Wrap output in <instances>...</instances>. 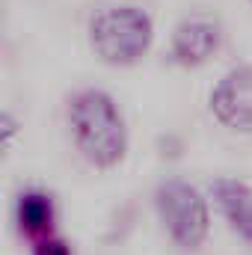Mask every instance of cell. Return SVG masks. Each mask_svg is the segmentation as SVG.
<instances>
[{
  "instance_id": "1",
  "label": "cell",
  "mask_w": 252,
  "mask_h": 255,
  "mask_svg": "<svg viewBox=\"0 0 252 255\" xmlns=\"http://www.w3.org/2000/svg\"><path fill=\"white\" fill-rule=\"evenodd\" d=\"M68 122L74 130V142L89 163L98 169H110L125 157L127 133L116 101L101 89H83L68 104Z\"/></svg>"
},
{
  "instance_id": "2",
  "label": "cell",
  "mask_w": 252,
  "mask_h": 255,
  "mask_svg": "<svg viewBox=\"0 0 252 255\" xmlns=\"http://www.w3.org/2000/svg\"><path fill=\"white\" fill-rule=\"evenodd\" d=\"M154 24L139 6H107L89 21L92 51L107 65H133L151 45Z\"/></svg>"
},
{
  "instance_id": "3",
  "label": "cell",
  "mask_w": 252,
  "mask_h": 255,
  "mask_svg": "<svg viewBox=\"0 0 252 255\" xmlns=\"http://www.w3.org/2000/svg\"><path fill=\"white\" fill-rule=\"evenodd\" d=\"M154 205H157L160 223L166 226L169 238L181 250H196L205 244L211 217H208V205H205L202 193L196 187H190L181 178H169L157 187Z\"/></svg>"
},
{
  "instance_id": "4",
  "label": "cell",
  "mask_w": 252,
  "mask_h": 255,
  "mask_svg": "<svg viewBox=\"0 0 252 255\" xmlns=\"http://www.w3.org/2000/svg\"><path fill=\"white\" fill-rule=\"evenodd\" d=\"M211 113L226 128L252 130V65L232 68L211 92Z\"/></svg>"
},
{
  "instance_id": "5",
  "label": "cell",
  "mask_w": 252,
  "mask_h": 255,
  "mask_svg": "<svg viewBox=\"0 0 252 255\" xmlns=\"http://www.w3.org/2000/svg\"><path fill=\"white\" fill-rule=\"evenodd\" d=\"M220 51V27L208 18H187L172 33V60L178 65H202Z\"/></svg>"
},
{
  "instance_id": "6",
  "label": "cell",
  "mask_w": 252,
  "mask_h": 255,
  "mask_svg": "<svg viewBox=\"0 0 252 255\" xmlns=\"http://www.w3.org/2000/svg\"><path fill=\"white\" fill-rule=\"evenodd\" d=\"M211 196L232 232H238V238L252 247V187L238 178H217L211 184Z\"/></svg>"
},
{
  "instance_id": "7",
  "label": "cell",
  "mask_w": 252,
  "mask_h": 255,
  "mask_svg": "<svg viewBox=\"0 0 252 255\" xmlns=\"http://www.w3.org/2000/svg\"><path fill=\"white\" fill-rule=\"evenodd\" d=\"M15 214H18V229L21 235L27 238H45L54 226V199L42 190H27L18 196V205H15Z\"/></svg>"
},
{
  "instance_id": "8",
  "label": "cell",
  "mask_w": 252,
  "mask_h": 255,
  "mask_svg": "<svg viewBox=\"0 0 252 255\" xmlns=\"http://www.w3.org/2000/svg\"><path fill=\"white\" fill-rule=\"evenodd\" d=\"M33 255H71V250L65 247V241H57V238H39L36 247H33Z\"/></svg>"
},
{
  "instance_id": "9",
  "label": "cell",
  "mask_w": 252,
  "mask_h": 255,
  "mask_svg": "<svg viewBox=\"0 0 252 255\" xmlns=\"http://www.w3.org/2000/svg\"><path fill=\"white\" fill-rule=\"evenodd\" d=\"M15 133H18V122H15L9 113H0V157L6 154V148H9V142L15 139Z\"/></svg>"
}]
</instances>
